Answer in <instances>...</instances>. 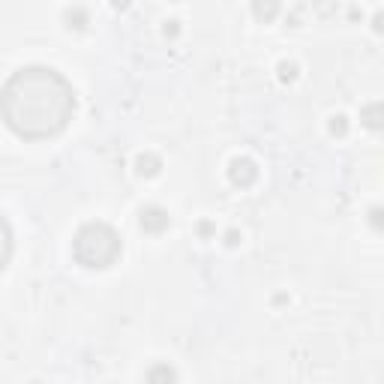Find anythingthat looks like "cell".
Returning a JSON list of instances; mask_svg holds the SVG:
<instances>
[{"label": "cell", "mask_w": 384, "mask_h": 384, "mask_svg": "<svg viewBox=\"0 0 384 384\" xmlns=\"http://www.w3.org/2000/svg\"><path fill=\"white\" fill-rule=\"evenodd\" d=\"M0 114L18 139H54L76 114V90L58 69L24 67L0 90Z\"/></svg>", "instance_id": "cell-1"}, {"label": "cell", "mask_w": 384, "mask_h": 384, "mask_svg": "<svg viewBox=\"0 0 384 384\" xmlns=\"http://www.w3.org/2000/svg\"><path fill=\"white\" fill-rule=\"evenodd\" d=\"M123 243H121V234L114 232L108 222H85L76 232V241H72V255L81 268H90V270H103V268H112L121 255Z\"/></svg>", "instance_id": "cell-2"}, {"label": "cell", "mask_w": 384, "mask_h": 384, "mask_svg": "<svg viewBox=\"0 0 384 384\" xmlns=\"http://www.w3.org/2000/svg\"><path fill=\"white\" fill-rule=\"evenodd\" d=\"M228 180L241 189L252 186L255 180H259V166H255L250 157H237V159L228 162Z\"/></svg>", "instance_id": "cell-3"}, {"label": "cell", "mask_w": 384, "mask_h": 384, "mask_svg": "<svg viewBox=\"0 0 384 384\" xmlns=\"http://www.w3.org/2000/svg\"><path fill=\"white\" fill-rule=\"evenodd\" d=\"M139 222L144 232H150V234H162L166 228L171 225V216H168V210H162L157 204H150V207H141V213H139Z\"/></svg>", "instance_id": "cell-4"}, {"label": "cell", "mask_w": 384, "mask_h": 384, "mask_svg": "<svg viewBox=\"0 0 384 384\" xmlns=\"http://www.w3.org/2000/svg\"><path fill=\"white\" fill-rule=\"evenodd\" d=\"M9 259H12V228L0 216V270L9 264Z\"/></svg>", "instance_id": "cell-5"}, {"label": "cell", "mask_w": 384, "mask_h": 384, "mask_svg": "<svg viewBox=\"0 0 384 384\" xmlns=\"http://www.w3.org/2000/svg\"><path fill=\"white\" fill-rule=\"evenodd\" d=\"M252 15L259 18V21L270 24L273 18L279 15V0H252Z\"/></svg>", "instance_id": "cell-6"}, {"label": "cell", "mask_w": 384, "mask_h": 384, "mask_svg": "<svg viewBox=\"0 0 384 384\" xmlns=\"http://www.w3.org/2000/svg\"><path fill=\"white\" fill-rule=\"evenodd\" d=\"M135 168H139V175H141V177H153V175H159L162 159H159V157H153V153H141V157L135 159Z\"/></svg>", "instance_id": "cell-7"}, {"label": "cell", "mask_w": 384, "mask_h": 384, "mask_svg": "<svg viewBox=\"0 0 384 384\" xmlns=\"http://www.w3.org/2000/svg\"><path fill=\"white\" fill-rule=\"evenodd\" d=\"M363 123L369 126V130H381V105L378 103H372L363 108Z\"/></svg>", "instance_id": "cell-8"}, {"label": "cell", "mask_w": 384, "mask_h": 384, "mask_svg": "<svg viewBox=\"0 0 384 384\" xmlns=\"http://www.w3.org/2000/svg\"><path fill=\"white\" fill-rule=\"evenodd\" d=\"M175 369H168V367H153L148 372V381H175Z\"/></svg>", "instance_id": "cell-9"}, {"label": "cell", "mask_w": 384, "mask_h": 384, "mask_svg": "<svg viewBox=\"0 0 384 384\" xmlns=\"http://www.w3.org/2000/svg\"><path fill=\"white\" fill-rule=\"evenodd\" d=\"M67 21H69V27H85V24H87L85 9H69V12H67Z\"/></svg>", "instance_id": "cell-10"}, {"label": "cell", "mask_w": 384, "mask_h": 384, "mask_svg": "<svg viewBox=\"0 0 384 384\" xmlns=\"http://www.w3.org/2000/svg\"><path fill=\"white\" fill-rule=\"evenodd\" d=\"M279 78L286 81V85H288V81H295L297 78V67H295V63H279Z\"/></svg>", "instance_id": "cell-11"}, {"label": "cell", "mask_w": 384, "mask_h": 384, "mask_svg": "<svg viewBox=\"0 0 384 384\" xmlns=\"http://www.w3.org/2000/svg\"><path fill=\"white\" fill-rule=\"evenodd\" d=\"M331 132H333V135H345V132H349V123H345L342 114H336L333 121H331Z\"/></svg>", "instance_id": "cell-12"}, {"label": "cell", "mask_w": 384, "mask_h": 384, "mask_svg": "<svg viewBox=\"0 0 384 384\" xmlns=\"http://www.w3.org/2000/svg\"><path fill=\"white\" fill-rule=\"evenodd\" d=\"M369 216H372V228H381V210H378V207H372V213H369Z\"/></svg>", "instance_id": "cell-13"}, {"label": "cell", "mask_w": 384, "mask_h": 384, "mask_svg": "<svg viewBox=\"0 0 384 384\" xmlns=\"http://www.w3.org/2000/svg\"><path fill=\"white\" fill-rule=\"evenodd\" d=\"M177 33V24L175 21H168V27H166V36H175Z\"/></svg>", "instance_id": "cell-14"}, {"label": "cell", "mask_w": 384, "mask_h": 384, "mask_svg": "<svg viewBox=\"0 0 384 384\" xmlns=\"http://www.w3.org/2000/svg\"><path fill=\"white\" fill-rule=\"evenodd\" d=\"M114 6L117 9H126V6H130V0H114Z\"/></svg>", "instance_id": "cell-15"}]
</instances>
